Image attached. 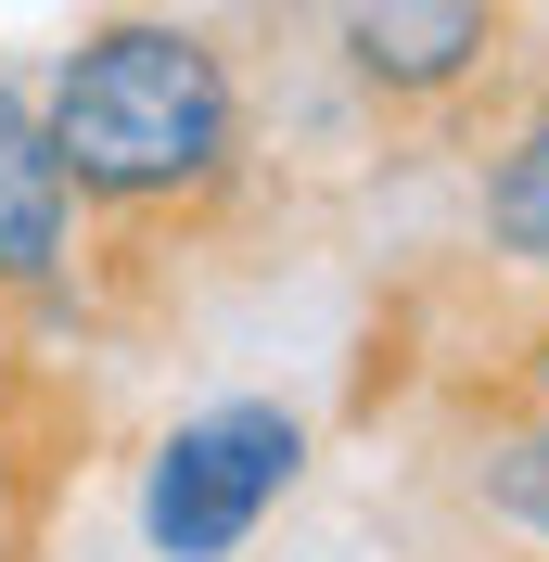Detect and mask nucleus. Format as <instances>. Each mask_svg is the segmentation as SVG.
<instances>
[{
  "instance_id": "obj_8",
  "label": "nucleus",
  "mask_w": 549,
  "mask_h": 562,
  "mask_svg": "<svg viewBox=\"0 0 549 562\" xmlns=\"http://www.w3.org/2000/svg\"><path fill=\"white\" fill-rule=\"evenodd\" d=\"M0 396H13V319H0Z\"/></svg>"
},
{
  "instance_id": "obj_7",
  "label": "nucleus",
  "mask_w": 549,
  "mask_h": 562,
  "mask_svg": "<svg viewBox=\"0 0 549 562\" xmlns=\"http://www.w3.org/2000/svg\"><path fill=\"white\" fill-rule=\"evenodd\" d=\"M498 384H512V396H549V281H537V319H524L512 358H498Z\"/></svg>"
},
{
  "instance_id": "obj_3",
  "label": "nucleus",
  "mask_w": 549,
  "mask_h": 562,
  "mask_svg": "<svg viewBox=\"0 0 549 562\" xmlns=\"http://www.w3.org/2000/svg\"><path fill=\"white\" fill-rule=\"evenodd\" d=\"M320 38L383 128H460L524 65V0H333Z\"/></svg>"
},
{
  "instance_id": "obj_4",
  "label": "nucleus",
  "mask_w": 549,
  "mask_h": 562,
  "mask_svg": "<svg viewBox=\"0 0 549 562\" xmlns=\"http://www.w3.org/2000/svg\"><path fill=\"white\" fill-rule=\"evenodd\" d=\"M90 294H103V231L52 154L38 77L0 65V319H77Z\"/></svg>"
},
{
  "instance_id": "obj_6",
  "label": "nucleus",
  "mask_w": 549,
  "mask_h": 562,
  "mask_svg": "<svg viewBox=\"0 0 549 562\" xmlns=\"http://www.w3.org/2000/svg\"><path fill=\"white\" fill-rule=\"evenodd\" d=\"M460 498H473L485 537L549 562V396H498L485 409V435L460 448Z\"/></svg>"
},
{
  "instance_id": "obj_1",
  "label": "nucleus",
  "mask_w": 549,
  "mask_h": 562,
  "mask_svg": "<svg viewBox=\"0 0 549 562\" xmlns=\"http://www.w3.org/2000/svg\"><path fill=\"white\" fill-rule=\"evenodd\" d=\"M38 115L103 244H217L231 205L256 192V90L205 13H167V0L90 13L38 77Z\"/></svg>"
},
{
  "instance_id": "obj_5",
  "label": "nucleus",
  "mask_w": 549,
  "mask_h": 562,
  "mask_svg": "<svg viewBox=\"0 0 549 562\" xmlns=\"http://www.w3.org/2000/svg\"><path fill=\"white\" fill-rule=\"evenodd\" d=\"M473 256L524 294L549 281V52L498 77V128L473 154Z\"/></svg>"
},
{
  "instance_id": "obj_2",
  "label": "nucleus",
  "mask_w": 549,
  "mask_h": 562,
  "mask_svg": "<svg viewBox=\"0 0 549 562\" xmlns=\"http://www.w3.org/2000/svg\"><path fill=\"white\" fill-rule=\"evenodd\" d=\"M307 409L294 396H205L179 409L154 448H141V486H128V525L141 562H243L256 537L281 525V498L307 486Z\"/></svg>"
}]
</instances>
